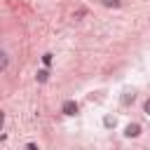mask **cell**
<instances>
[{"mask_svg":"<svg viewBox=\"0 0 150 150\" xmlns=\"http://www.w3.org/2000/svg\"><path fill=\"white\" fill-rule=\"evenodd\" d=\"M77 103L73 101V98H68V101H63V105H61V112L63 115H68V117H73V115H77Z\"/></svg>","mask_w":150,"mask_h":150,"instance_id":"obj_1","label":"cell"},{"mask_svg":"<svg viewBox=\"0 0 150 150\" xmlns=\"http://www.w3.org/2000/svg\"><path fill=\"white\" fill-rule=\"evenodd\" d=\"M138 134H141V124H136V122L127 124V129H124V136H127V138H136Z\"/></svg>","mask_w":150,"mask_h":150,"instance_id":"obj_2","label":"cell"},{"mask_svg":"<svg viewBox=\"0 0 150 150\" xmlns=\"http://www.w3.org/2000/svg\"><path fill=\"white\" fill-rule=\"evenodd\" d=\"M7 66H9V56H7L5 52H0V73L7 70Z\"/></svg>","mask_w":150,"mask_h":150,"instance_id":"obj_3","label":"cell"},{"mask_svg":"<svg viewBox=\"0 0 150 150\" xmlns=\"http://www.w3.org/2000/svg\"><path fill=\"white\" fill-rule=\"evenodd\" d=\"M35 77H38V82H47L49 80V70H38Z\"/></svg>","mask_w":150,"mask_h":150,"instance_id":"obj_4","label":"cell"},{"mask_svg":"<svg viewBox=\"0 0 150 150\" xmlns=\"http://www.w3.org/2000/svg\"><path fill=\"white\" fill-rule=\"evenodd\" d=\"M103 5H105V7H120L122 2H120V0H103Z\"/></svg>","mask_w":150,"mask_h":150,"instance_id":"obj_5","label":"cell"},{"mask_svg":"<svg viewBox=\"0 0 150 150\" xmlns=\"http://www.w3.org/2000/svg\"><path fill=\"white\" fill-rule=\"evenodd\" d=\"M42 63H45V66H52V54H45V56H42Z\"/></svg>","mask_w":150,"mask_h":150,"instance_id":"obj_6","label":"cell"},{"mask_svg":"<svg viewBox=\"0 0 150 150\" xmlns=\"http://www.w3.org/2000/svg\"><path fill=\"white\" fill-rule=\"evenodd\" d=\"M129 101H134V94H124V96H122V103H124V105H127Z\"/></svg>","mask_w":150,"mask_h":150,"instance_id":"obj_7","label":"cell"},{"mask_svg":"<svg viewBox=\"0 0 150 150\" xmlns=\"http://www.w3.org/2000/svg\"><path fill=\"white\" fill-rule=\"evenodd\" d=\"M103 124H105V127H115V120H112V117H103Z\"/></svg>","mask_w":150,"mask_h":150,"instance_id":"obj_8","label":"cell"},{"mask_svg":"<svg viewBox=\"0 0 150 150\" xmlns=\"http://www.w3.org/2000/svg\"><path fill=\"white\" fill-rule=\"evenodd\" d=\"M143 110H145V115H150V98L143 103Z\"/></svg>","mask_w":150,"mask_h":150,"instance_id":"obj_9","label":"cell"},{"mask_svg":"<svg viewBox=\"0 0 150 150\" xmlns=\"http://www.w3.org/2000/svg\"><path fill=\"white\" fill-rule=\"evenodd\" d=\"M2 122H5V112H0V129H2Z\"/></svg>","mask_w":150,"mask_h":150,"instance_id":"obj_10","label":"cell"}]
</instances>
